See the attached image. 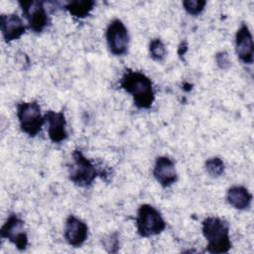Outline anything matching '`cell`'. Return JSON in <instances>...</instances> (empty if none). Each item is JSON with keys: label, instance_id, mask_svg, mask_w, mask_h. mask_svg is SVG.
I'll return each mask as SVG.
<instances>
[{"label": "cell", "instance_id": "1", "mask_svg": "<svg viewBox=\"0 0 254 254\" xmlns=\"http://www.w3.org/2000/svg\"><path fill=\"white\" fill-rule=\"evenodd\" d=\"M120 87L131 94L136 107L149 109L154 100L155 92L152 80L143 72L127 69L120 78Z\"/></svg>", "mask_w": 254, "mask_h": 254}, {"label": "cell", "instance_id": "2", "mask_svg": "<svg viewBox=\"0 0 254 254\" xmlns=\"http://www.w3.org/2000/svg\"><path fill=\"white\" fill-rule=\"evenodd\" d=\"M229 223L220 217L208 216L202 221L201 230L207 241L206 251L212 254L226 253L232 243L229 235Z\"/></svg>", "mask_w": 254, "mask_h": 254}, {"label": "cell", "instance_id": "3", "mask_svg": "<svg viewBox=\"0 0 254 254\" xmlns=\"http://www.w3.org/2000/svg\"><path fill=\"white\" fill-rule=\"evenodd\" d=\"M105 172L100 171L97 167L79 150H73L71 154V164L68 167V177L69 180L78 187H88L90 186L96 177L103 175Z\"/></svg>", "mask_w": 254, "mask_h": 254}, {"label": "cell", "instance_id": "4", "mask_svg": "<svg viewBox=\"0 0 254 254\" xmlns=\"http://www.w3.org/2000/svg\"><path fill=\"white\" fill-rule=\"evenodd\" d=\"M17 117L21 130L30 137H35L46 121L37 101L20 102L17 105Z\"/></svg>", "mask_w": 254, "mask_h": 254}, {"label": "cell", "instance_id": "5", "mask_svg": "<svg viewBox=\"0 0 254 254\" xmlns=\"http://www.w3.org/2000/svg\"><path fill=\"white\" fill-rule=\"evenodd\" d=\"M137 231L142 237L158 235L166 228V222L159 210L151 204H142L137 210Z\"/></svg>", "mask_w": 254, "mask_h": 254}, {"label": "cell", "instance_id": "6", "mask_svg": "<svg viewBox=\"0 0 254 254\" xmlns=\"http://www.w3.org/2000/svg\"><path fill=\"white\" fill-rule=\"evenodd\" d=\"M19 5L28 22L29 28L34 33H42L50 24L47 10L42 1H20Z\"/></svg>", "mask_w": 254, "mask_h": 254}, {"label": "cell", "instance_id": "7", "mask_svg": "<svg viewBox=\"0 0 254 254\" xmlns=\"http://www.w3.org/2000/svg\"><path fill=\"white\" fill-rule=\"evenodd\" d=\"M107 46L114 56H123L128 51L129 33L124 23L119 19L112 20L106 29Z\"/></svg>", "mask_w": 254, "mask_h": 254}, {"label": "cell", "instance_id": "8", "mask_svg": "<svg viewBox=\"0 0 254 254\" xmlns=\"http://www.w3.org/2000/svg\"><path fill=\"white\" fill-rule=\"evenodd\" d=\"M0 235L3 239H8L17 249L23 251L28 246V235L25 230L24 221L16 214H11L2 225Z\"/></svg>", "mask_w": 254, "mask_h": 254}, {"label": "cell", "instance_id": "9", "mask_svg": "<svg viewBox=\"0 0 254 254\" xmlns=\"http://www.w3.org/2000/svg\"><path fill=\"white\" fill-rule=\"evenodd\" d=\"M235 52L239 60L251 64L254 60V45L252 34L246 24H242L235 35Z\"/></svg>", "mask_w": 254, "mask_h": 254}, {"label": "cell", "instance_id": "10", "mask_svg": "<svg viewBox=\"0 0 254 254\" xmlns=\"http://www.w3.org/2000/svg\"><path fill=\"white\" fill-rule=\"evenodd\" d=\"M64 239L72 247H80L88 236V227L84 221L69 215L65 221Z\"/></svg>", "mask_w": 254, "mask_h": 254}, {"label": "cell", "instance_id": "11", "mask_svg": "<svg viewBox=\"0 0 254 254\" xmlns=\"http://www.w3.org/2000/svg\"><path fill=\"white\" fill-rule=\"evenodd\" d=\"M0 30L5 42L18 40L26 32L27 26L17 14H2L0 16Z\"/></svg>", "mask_w": 254, "mask_h": 254}, {"label": "cell", "instance_id": "12", "mask_svg": "<svg viewBox=\"0 0 254 254\" xmlns=\"http://www.w3.org/2000/svg\"><path fill=\"white\" fill-rule=\"evenodd\" d=\"M45 120L48 121L49 138L54 143H61L67 138L66 120L64 111H47Z\"/></svg>", "mask_w": 254, "mask_h": 254}, {"label": "cell", "instance_id": "13", "mask_svg": "<svg viewBox=\"0 0 254 254\" xmlns=\"http://www.w3.org/2000/svg\"><path fill=\"white\" fill-rule=\"evenodd\" d=\"M153 175L156 181L164 188L172 186L178 180L174 161L165 156H161L156 159Z\"/></svg>", "mask_w": 254, "mask_h": 254}, {"label": "cell", "instance_id": "14", "mask_svg": "<svg viewBox=\"0 0 254 254\" xmlns=\"http://www.w3.org/2000/svg\"><path fill=\"white\" fill-rule=\"evenodd\" d=\"M226 199L228 203L239 210H244L249 208L252 202L251 192L242 186H233L228 189Z\"/></svg>", "mask_w": 254, "mask_h": 254}, {"label": "cell", "instance_id": "15", "mask_svg": "<svg viewBox=\"0 0 254 254\" xmlns=\"http://www.w3.org/2000/svg\"><path fill=\"white\" fill-rule=\"evenodd\" d=\"M95 2L92 0H73L66 3L64 7L69 14L75 18L83 19L92 11Z\"/></svg>", "mask_w": 254, "mask_h": 254}, {"label": "cell", "instance_id": "16", "mask_svg": "<svg viewBox=\"0 0 254 254\" xmlns=\"http://www.w3.org/2000/svg\"><path fill=\"white\" fill-rule=\"evenodd\" d=\"M205 169L209 176L212 178H218L224 173V163L218 157H212L206 160Z\"/></svg>", "mask_w": 254, "mask_h": 254}, {"label": "cell", "instance_id": "17", "mask_svg": "<svg viewBox=\"0 0 254 254\" xmlns=\"http://www.w3.org/2000/svg\"><path fill=\"white\" fill-rule=\"evenodd\" d=\"M149 51L151 58L157 62H161L167 55V50L164 43L160 39H153L150 42Z\"/></svg>", "mask_w": 254, "mask_h": 254}, {"label": "cell", "instance_id": "18", "mask_svg": "<svg viewBox=\"0 0 254 254\" xmlns=\"http://www.w3.org/2000/svg\"><path fill=\"white\" fill-rule=\"evenodd\" d=\"M206 5V2L204 0H186L183 1V6L184 9L189 13L190 15L192 16H197L199 15L204 7Z\"/></svg>", "mask_w": 254, "mask_h": 254}, {"label": "cell", "instance_id": "19", "mask_svg": "<svg viewBox=\"0 0 254 254\" xmlns=\"http://www.w3.org/2000/svg\"><path fill=\"white\" fill-rule=\"evenodd\" d=\"M104 248L109 253H116L119 249V235L117 232H113L102 240Z\"/></svg>", "mask_w": 254, "mask_h": 254}, {"label": "cell", "instance_id": "20", "mask_svg": "<svg viewBox=\"0 0 254 254\" xmlns=\"http://www.w3.org/2000/svg\"><path fill=\"white\" fill-rule=\"evenodd\" d=\"M215 61L217 65L221 69H227L230 66V60L229 56L226 52H219L215 55Z\"/></svg>", "mask_w": 254, "mask_h": 254}]
</instances>
